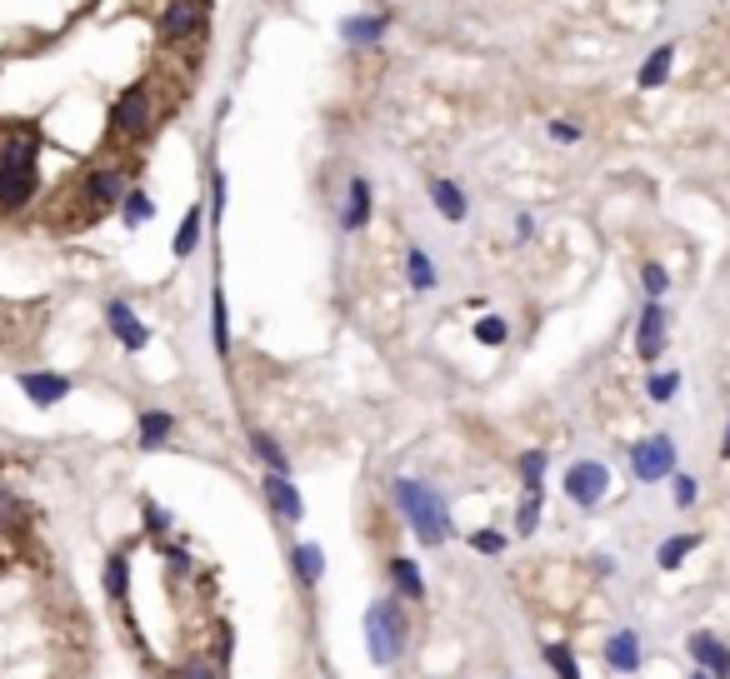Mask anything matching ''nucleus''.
Masks as SVG:
<instances>
[{
  "label": "nucleus",
  "mask_w": 730,
  "mask_h": 679,
  "mask_svg": "<svg viewBox=\"0 0 730 679\" xmlns=\"http://www.w3.org/2000/svg\"><path fill=\"white\" fill-rule=\"evenodd\" d=\"M155 126H161V100H155V81H130L126 91L110 100V110H106V141H110V145L151 141Z\"/></svg>",
  "instance_id": "1"
},
{
  "label": "nucleus",
  "mask_w": 730,
  "mask_h": 679,
  "mask_svg": "<svg viewBox=\"0 0 730 679\" xmlns=\"http://www.w3.org/2000/svg\"><path fill=\"white\" fill-rule=\"evenodd\" d=\"M40 195V145L5 141L0 145V215H25Z\"/></svg>",
  "instance_id": "2"
},
{
  "label": "nucleus",
  "mask_w": 730,
  "mask_h": 679,
  "mask_svg": "<svg viewBox=\"0 0 730 679\" xmlns=\"http://www.w3.org/2000/svg\"><path fill=\"white\" fill-rule=\"evenodd\" d=\"M396 504H401V515H405V525H411V535L421 539V545H446L450 535H456V525H450V510H446V500H440L436 490L425 480H411V475H401L396 480Z\"/></svg>",
  "instance_id": "3"
},
{
  "label": "nucleus",
  "mask_w": 730,
  "mask_h": 679,
  "mask_svg": "<svg viewBox=\"0 0 730 679\" xmlns=\"http://www.w3.org/2000/svg\"><path fill=\"white\" fill-rule=\"evenodd\" d=\"M365 655H370V665H396V659L405 655V644H411V624H405V609L396 595H380L365 605Z\"/></svg>",
  "instance_id": "4"
},
{
  "label": "nucleus",
  "mask_w": 730,
  "mask_h": 679,
  "mask_svg": "<svg viewBox=\"0 0 730 679\" xmlns=\"http://www.w3.org/2000/svg\"><path fill=\"white\" fill-rule=\"evenodd\" d=\"M205 25H211V0H165L155 15V46H186L205 36Z\"/></svg>",
  "instance_id": "5"
},
{
  "label": "nucleus",
  "mask_w": 730,
  "mask_h": 679,
  "mask_svg": "<svg viewBox=\"0 0 730 679\" xmlns=\"http://www.w3.org/2000/svg\"><path fill=\"white\" fill-rule=\"evenodd\" d=\"M75 190H81V221L85 225H95L106 211H116L120 200H126V190H130V180H126V170H116V165H95V170H85L81 180H75Z\"/></svg>",
  "instance_id": "6"
},
{
  "label": "nucleus",
  "mask_w": 730,
  "mask_h": 679,
  "mask_svg": "<svg viewBox=\"0 0 730 679\" xmlns=\"http://www.w3.org/2000/svg\"><path fill=\"white\" fill-rule=\"evenodd\" d=\"M631 475H636L640 485H660L675 475V440L666 430L660 434H646V440H636L631 445Z\"/></svg>",
  "instance_id": "7"
},
{
  "label": "nucleus",
  "mask_w": 730,
  "mask_h": 679,
  "mask_svg": "<svg viewBox=\"0 0 730 679\" xmlns=\"http://www.w3.org/2000/svg\"><path fill=\"white\" fill-rule=\"evenodd\" d=\"M561 490H566L570 504H580V510H596V504L611 495V469H605L601 460H576V465H566V480H561Z\"/></svg>",
  "instance_id": "8"
},
{
  "label": "nucleus",
  "mask_w": 730,
  "mask_h": 679,
  "mask_svg": "<svg viewBox=\"0 0 730 679\" xmlns=\"http://www.w3.org/2000/svg\"><path fill=\"white\" fill-rule=\"evenodd\" d=\"M671 345V315H666V305L660 300H646L640 305V320H636V355L640 365H656Z\"/></svg>",
  "instance_id": "9"
},
{
  "label": "nucleus",
  "mask_w": 730,
  "mask_h": 679,
  "mask_svg": "<svg viewBox=\"0 0 730 679\" xmlns=\"http://www.w3.org/2000/svg\"><path fill=\"white\" fill-rule=\"evenodd\" d=\"M106 325H110V335H116V345L126 355H141L145 345H151V325H145L136 310H130V300H106Z\"/></svg>",
  "instance_id": "10"
},
{
  "label": "nucleus",
  "mask_w": 730,
  "mask_h": 679,
  "mask_svg": "<svg viewBox=\"0 0 730 679\" xmlns=\"http://www.w3.org/2000/svg\"><path fill=\"white\" fill-rule=\"evenodd\" d=\"M15 385H21V395L31 400V405H60V400H71V390H75V380L71 376H60V370H21L15 376Z\"/></svg>",
  "instance_id": "11"
},
{
  "label": "nucleus",
  "mask_w": 730,
  "mask_h": 679,
  "mask_svg": "<svg viewBox=\"0 0 730 679\" xmlns=\"http://www.w3.org/2000/svg\"><path fill=\"white\" fill-rule=\"evenodd\" d=\"M601 659L611 675H640V665H646V644H640L636 630H615L611 640L601 644Z\"/></svg>",
  "instance_id": "12"
},
{
  "label": "nucleus",
  "mask_w": 730,
  "mask_h": 679,
  "mask_svg": "<svg viewBox=\"0 0 730 679\" xmlns=\"http://www.w3.org/2000/svg\"><path fill=\"white\" fill-rule=\"evenodd\" d=\"M260 490H266L271 510L285 520V525H301V520H306V500H301V490L291 485V475H281V469H266V475H260Z\"/></svg>",
  "instance_id": "13"
},
{
  "label": "nucleus",
  "mask_w": 730,
  "mask_h": 679,
  "mask_svg": "<svg viewBox=\"0 0 730 679\" xmlns=\"http://www.w3.org/2000/svg\"><path fill=\"white\" fill-rule=\"evenodd\" d=\"M370 215H376V190H370L365 176H351L345 205H341V235H361L365 225H370Z\"/></svg>",
  "instance_id": "14"
},
{
  "label": "nucleus",
  "mask_w": 730,
  "mask_h": 679,
  "mask_svg": "<svg viewBox=\"0 0 730 679\" xmlns=\"http://www.w3.org/2000/svg\"><path fill=\"white\" fill-rule=\"evenodd\" d=\"M425 190H431V211H436L446 225L471 221V200H466V190H460L450 176H431V186H425Z\"/></svg>",
  "instance_id": "15"
},
{
  "label": "nucleus",
  "mask_w": 730,
  "mask_h": 679,
  "mask_svg": "<svg viewBox=\"0 0 730 679\" xmlns=\"http://www.w3.org/2000/svg\"><path fill=\"white\" fill-rule=\"evenodd\" d=\"M685 650H691V659L700 669H710V679H730V644L716 640L710 630H695L691 640H685Z\"/></svg>",
  "instance_id": "16"
},
{
  "label": "nucleus",
  "mask_w": 730,
  "mask_h": 679,
  "mask_svg": "<svg viewBox=\"0 0 730 679\" xmlns=\"http://www.w3.org/2000/svg\"><path fill=\"white\" fill-rule=\"evenodd\" d=\"M386 31H390V15L386 11H370V15H345L341 21V40L345 46H380V40H386Z\"/></svg>",
  "instance_id": "17"
},
{
  "label": "nucleus",
  "mask_w": 730,
  "mask_h": 679,
  "mask_svg": "<svg viewBox=\"0 0 730 679\" xmlns=\"http://www.w3.org/2000/svg\"><path fill=\"white\" fill-rule=\"evenodd\" d=\"M170 434H176V415L170 410H141L136 415V445L141 450H165L170 445Z\"/></svg>",
  "instance_id": "18"
},
{
  "label": "nucleus",
  "mask_w": 730,
  "mask_h": 679,
  "mask_svg": "<svg viewBox=\"0 0 730 679\" xmlns=\"http://www.w3.org/2000/svg\"><path fill=\"white\" fill-rule=\"evenodd\" d=\"M671 71H675V40H660V46L640 60L636 85H640V91H660V85L671 81Z\"/></svg>",
  "instance_id": "19"
},
{
  "label": "nucleus",
  "mask_w": 730,
  "mask_h": 679,
  "mask_svg": "<svg viewBox=\"0 0 730 679\" xmlns=\"http://www.w3.org/2000/svg\"><path fill=\"white\" fill-rule=\"evenodd\" d=\"M291 564H295V580H301V589H316L320 580H326V550H320L316 539H301L291 550Z\"/></svg>",
  "instance_id": "20"
},
{
  "label": "nucleus",
  "mask_w": 730,
  "mask_h": 679,
  "mask_svg": "<svg viewBox=\"0 0 730 679\" xmlns=\"http://www.w3.org/2000/svg\"><path fill=\"white\" fill-rule=\"evenodd\" d=\"M201 230H205V205H186V215H180V225H176V240H170V255L176 260L196 255V250H201Z\"/></svg>",
  "instance_id": "21"
},
{
  "label": "nucleus",
  "mask_w": 730,
  "mask_h": 679,
  "mask_svg": "<svg viewBox=\"0 0 730 679\" xmlns=\"http://www.w3.org/2000/svg\"><path fill=\"white\" fill-rule=\"evenodd\" d=\"M386 570H390V585L401 589L411 605H421V599H425V574H421V564H415L411 555H390Z\"/></svg>",
  "instance_id": "22"
},
{
  "label": "nucleus",
  "mask_w": 730,
  "mask_h": 679,
  "mask_svg": "<svg viewBox=\"0 0 730 679\" xmlns=\"http://www.w3.org/2000/svg\"><path fill=\"white\" fill-rule=\"evenodd\" d=\"M405 285H411L415 295H431L440 285V275H436V265H431V255H425V246H405Z\"/></svg>",
  "instance_id": "23"
},
{
  "label": "nucleus",
  "mask_w": 730,
  "mask_h": 679,
  "mask_svg": "<svg viewBox=\"0 0 730 679\" xmlns=\"http://www.w3.org/2000/svg\"><path fill=\"white\" fill-rule=\"evenodd\" d=\"M130 595V550H110L106 560V599L110 605H126Z\"/></svg>",
  "instance_id": "24"
},
{
  "label": "nucleus",
  "mask_w": 730,
  "mask_h": 679,
  "mask_svg": "<svg viewBox=\"0 0 730 679\" xmlns=\"http://www.w3.org/2000/svg\"><path fill=\"white\" fill-rule=\"evenodd\" d=\"M246 440H250V450H256V460L266 469H281V475H291V460H285V445L275 440V434H266V430H246Z\"/></svg>",
  "instance_id": "25"
},
{
  "label": "nucleus",
  "mask_w": 730,
  "mask_h": 679,
  "mask_svg": "<svg viewBox=\"0 0 730 679\" xmlns=\"http://www.w3.org/2000/svg\"><path fill=\"white\" fill-rule=\"evenodd\" d=\"M120 221H126V230H141V225L155 221V200L145 195L141 186H130L126 200H120Z\"/></svg>",
  "instance_id": "26"
},
{
  "label": "nucleus",
  "mask_w": 730,
  "mask_h": 679,
  "mask_svg": "<svg viewBox=\"0 0 730 679\" xmlns=\"http://www.w3.org/2000/svg\"><path fill=\"white\" fill-rule=\"evenodd\" d=\"M211 340H215V355L231 360V310H225V290L215 285L211 290Z\"/></svg>",
  "instance_id": "27"
},
{
  "label": "nucleus",
  "mask_w": 730,
  "mask_h": 679,
  "mask_svg": "<svg viewBox=\"0 0 730 679\" xmlns=\"http://www.w3.org/2000/svg\"><path fill=\"white\" fill-rule=\"evenodd\" d=\"M695 550H700V535H671V539H660L656 564H660V570H681Z\"/></svg>",
  "instance_id": "28"
},
{
  "label": "nucleus",
  "mask_w": 730,
  "mask_h": 679,
  "mask_svg": "<svg viewBox=\"0 0 730 679\" xmlns=\"http://www.w3.org/2000/svg\"><path fill=\"white\" fill-rule=\"evenodd\" d=\"M541 510H545V495H541V490H526V495H520V504H516V520H510L520 539H530V535H535V529H541Z\"/></svg>",
  "instance_id": "29"
},
{
  "label": "nucleus",
  "mask_w": 730,
  "mask_h": 679,
  "mask_svg": "<svg viewBox=\"0 0 730 679\" xmlns=\"http://www.w3.org/2000/svg\"><path fill=\"white\" fill-rule=\"evenodd\" d=\"M545 465H551V450H526V455H520V485H526V490H545Z\"/></svg>",
  "instance_id": "30"
},
{
  "label": "nucleus",
  "mask_w": 730,
  "mask_h": 679,
  "mask_svg": "<svg viewBox=\"0 0 730 679\" xmlns=\"http://www.w3.org/2000/svg\"><path fill=\"white\" fill-rule=\"evenodd\" d=\"M545 665H551L555 679H580V659L570 644H545Z\"/></svg>",
  "instance_id": "31"
},
{
  "label": "nucleus",
  "mask_w": 730,
  "mask_h": 679,
  "mask_svg": "<svg viewBox=\"0 0 730 679\" xmlns=\"http://www.w3.org/2000/svg\"><path fill=\"white\" fill-rule=\"evenodd\" d=\"M675 390H681V370H656V376L646 380V395L650 405H671Z\"/></svg>",
  "instance_id": "32"
},
{
  "label": "nucleus",
  "mask_w": 730,
  "mask_h": 679,
  "mask_svg": "<svg viewBox=\"0 0 730 679\" xmlns=\"http://www.w3.org/2000/svg\"><path fill=\"white\" fill-rule=\"evenodd\" d=\"M640 290H646V300H660V295L671 290V270L660 265V260H646L640 265Z\"/></svg>",
  "instance_id": "33"
},
{
  "label": "nucleus",
  "mask_w": 730,
  "mask_h": 679,
  "mask_svg": "<svg viewBox=\"0 0 730 679\" xmlns=\"http://www.w3.org/2000/svg\"><path fill=\"white\" fill-rule=\"evenodd\" d=\"M471 335L481 340V345H491V350H501V345L510 340V325H506L501 315H481V320L471 325Z\"/></svg>",
  "instance_id": "34"
},
{
  "label": "nucleus",
  "mask_w": 730,
  "mask_h": 679,
  "mask_svg": "<svg viewBox=\"0 0 730 679\" xmlns=\"http://www.w3.org/2000/svg\"><path fill=\"white\" fill-rule=\"evenodd\" d=\"M545 135H551L555 145H580L586 141V126L570 120V116H555V120H545Z\"/></svg>",
  "instance_id": "35"
},
{
  "label": "nucleus",
  "mask_w": 730,
  "mask_h": 679,
  "mask_svg": "<svg viewBox=\"0 0 730 679\" xmlns=\"http://www.w3.org/2000/svg\"><path fill=\"white\" fill-rule=\"evenodd\" d=\"M695 500H700V480L675 469V475H671V504H675V510H695Z\"/></svg>",
  "instance_id": "36"
},
{
  "label": "nucleus",
  "mask_w": 730,
  "mask_h": 679,
  "mask_svg": "<svg viewBox=\"0 0 730 679\" xmlns=\"http://www.w3.org/2000/svg\"><path fill=\"white\" fill-rule=\"evenodd\" d=\"M141 515H145V529H151V535L165 545V535H170V515H165L155 500H141Z\"/></svg>",
  "instance_id": "37"
},
{
  "label": "nucleus",
  "mask_w": 730,
  "mask_h": 679,
  "mask_svg": "<svg viewBox=\"0 0 730 679\" xmlns=\"http://www.w3.org/2000/svg\"><path fill=\"white\" fill-rule=\"evenodd\" d=\"M471 550H475V555H501V550H506V535H501V529H475V535H471Z\"/></svg>",
  "instance_id": "38"
},
{
  "label": "nucleus",
  "mask_w": 730,
  "mask_h": 679,
  "mask_svg": "<svg viewBox=\"0 0 730 679\" xmlns=\"http://www.w3.org/2000/svg\"><path fill=\"white\" fill-rule=\"evenodd\" d=\"M225 215V170H211V221L221 225Z\"/></svg>",
  "instance_id": "39"
},
{
  "label": "nucleus",
  "mask_w": 730,
  "mask_h": 679,
  "mask_svg": "<svg viewBox=\"0 0 730 679\" xmlns=\"http://www.w3.org/2000/svg\"><path fill=\"white\" fill-rule=\"evenodd\" d=\"M510 230H516V246H530L541 225H535V215H530V211H516V225H510Z\"/></svg>",
  "instance_id": "40"
},
{
  "label": "nucleus",
  "mask_w": 730,
  "mask_h": 679,
  "mask_svg": "<svg viewBox=\"0 0 730 679\" xmlns=\"http://www.w3.org/2000/svg\"><path fill=\"white\" fill-rule=\"evenodd\" d=\"M170 679H221L205 659H190V665H180V669H170Z\"/></svg>",
  "instance_id": "41"
},
{
  "label": "nucleus",
  "mask_w": 730,
  "mask_h": 679,
  "mask_svg": "<svg viewBox=\"0 0 730 679\" xmlns=\"http://www.w3.org/2000/svg\"><path fill=\"white\" fill-rule=\"evenodd\" d=\"M720 465H730V420H726V434H720Z\"/></svg>",
  "instance_id": "42"
},
{
  "label": "nucleus",
  "mask_w": 730,
  "mask_h": 679,
  "mask_svg": "<svg viewBox=\"0 0 730 679\" xmlns=\"http://www.w3.org/2000/svg\"><path fill=\"white\" fill-rule=\"evenodd\" d=\"M691 679H710V669H700V665H695V669H691Z\"/></svg>",
  "instance_id": "43"
},
{
  "label": "nucleus",
  "mask_w": 730,
  "mask_h": 679,
  "mask_svg": "<svg viewBox=\"0 0 730 679\" xmlns=\"http://www.w3.org/2000/svg\"><path fill=\"white\" fill-rule=\"evenodd\" d=\"M506 679H510V675H506Z\"/></svg>",
  "instance_id": "44"
}]
</instances>
